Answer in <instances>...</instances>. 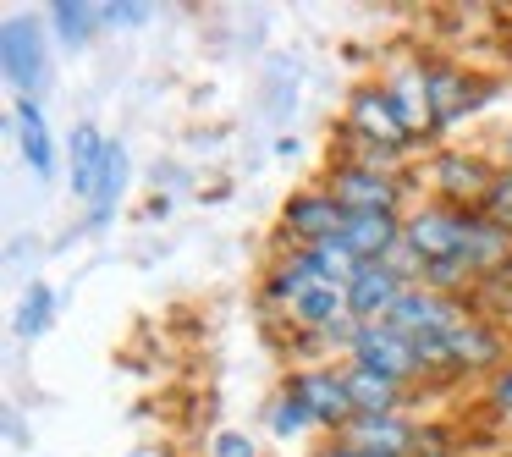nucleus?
I'll list each match as a JSON object with an SVG mask.
<instances>
[{"instance_id": "1", "label": "nucleus", "mask_w": 512, "mask_h": 457, "mask_svg": "<svg viewBox=\"0 0 512 457\" xmlns=\"http://www.w3.org/2000/svg\"><path fill=\"white\" fill-rule=\"evenodd\" d=\"M347 133L364 138L369 166H386L391 149L413 144V133L402 127V111H397V100H391L386 83H364V89H353V100H347Z\"/></svg>"}, {"instance_id": "2", "label": "nucleus", "mask_w": 512, "mask_h": 457, "mask_svg": "<svg viewBox=\"0 0 512 457\" xmlns=\"http://www.w3.org/2000/svg\"><path fill=\"white\" fill-rule=\"evenodd\" d=\"M463 232H468V210H452V204H441V199L419 204V210L402 221V243L424 259V270L463 259Z\"/></svg>"}, {"instance_id": "3", "label": "nucleus", "mask_w": 512, "mask_h": 457, "mask_svg": "<svg viewBox=\"0 0 512 457\" xmlns=\"http://www.w3.org/2000/svg\"><path fill=\"white\" fill-rule=\"evenodd\" d=\"M347 358L364 364V369H375V375H386V380H397V386H408L413 375H424L413 336H402L397 325H386V320H380V325H358Z\"/></svg>"}, {"instance_id": "4", "label": "nucleus", "mask_w": 512, "mask_h": 457, "mask_svg": "<svg viewBox=\"0 0 512 457\" xmlns=\"http://www.w3.org/2000/svg\"><path fill=\"white\" fill-rule=\"evenodd\" d=\"M331 193L347 215H375V210H397V177L386 166H369V160H347L331 171Z\"/></svg>"}, {"instance_id": "5", "label": "nucleus", "mask_w": 512, "mask_h": 457, "mask_svg": "<svg viewBox=\"0 0 512 457\" xmlns=\"http://www.w3.org/2000/svg\"><path fill=\"white\" fill-rule=\"evenodd\" d=\"M430 182H435V193H441V204H452V210H479L490 182H496V171L485 166V155L446 149V155L430 160Z\"/></svg>"}, {"instance_id": "6", "label": "nucleus", "mask_w": 512, "mask_h": 457, "mask_svg": "<svg viewBox=\"0 0 512 457\" xmlns=\"http://www.w3.org/2000/svg\"><path fill=\"white\" fill-rule=\"evenodd\" d=\"M468 314H474V309H468V298H446V292H430V287H408L386 325H397L402 336L419 342V336H446L452 325H463Z\"/></svg>"}, {"instance_id": "7", "label": "nucleus", "mask_w": 512, "mask_h": 457, "mask_svg": "<svg viewBox=\"0 0 512 457\" xmlns=\"http://www.w3.org/2000/svg\"><path fill=\"white\" fill-rule=\"evenodd\" d=\"M0 61H6V83L17 89V100H34L39 83H45V34H39V23H28V17H6V28H0Z\"/></svg>"}, {"instance_id": "8", "label": "nucleus", "mask_w": 512, "mask_h": 457, "mask_svg": "<svg viewBox=\"0 0 512 457\" xmlns=\"http://www.w3.org/2000/svg\"><path fill=\"white\" fill-rule=\"evenodd\" d=\"M281 226H287V237L298 248H320V243H331V237H342L347 210L325 188H314V193H298V199L281 210Z\"/></svg>"}, {"instance_id": "9", "label": "nucleus", "mask_w": 512, "mask_h": 457, "mask_svg": "<svg viewBox=\"0 0 512 457\" xmlns=\"http://www.w3.org/2000/svg\"><path fill=\"white\" fill-rule=\"evenodd\" d=\"M347 441L364 446V452L375 457H413L419 452V424L408 419V413H353V424H347Z\"/></svg>"}, {"instance_id": "10", "label": "nucleus", "mask_w": 512, "mask_h": 457, "mask_svg": "<svg viewBox=\"0 0 512 457\" xmlns=\"http://www.w3.org/2000/svg\"><path fill=\"white\" fill-rule=\"evenodd\" d=\"M408 281L397 276L391 265H358V276L347 281V303H353V320L358 325H380L391 320V309L402 303Z\"/></svg>"}, {"instance_id": "11", "label": "nucleus", "mask_w": 512, "mask_h": 457, "mask_svg": "<svg viewBox=\"0 0 512 457\" xmlns=\"http://www.w3.org/2000/svg\"><path fill=\"white\" fill-rule=\"evenodd\" d=\"M292 391L309 402L314 424H325V430H347L353 424V397H347L342 369H303V375H292Z\"/></svg>"}, {"instance_id": "12", "label": "nucleus", "mask_w": 512, "mask_h": 457, "mask_svg": "<svg viewBox=\"0 0 512 457\" xmlns=\"http://www.w3.org/2000/svg\"><path fill=\"white\" fill-rule=\"evenodd\" d=\"M501 358H507V342H501V331L490 320H479V314H468L463 325L446 331V369H496Z\"/></svg>"}, {"instance_id": "13", "label": "nucleus", "mask_w": 512, "mask_h": 457, "mask_svg": "<svg viewBox=\"0 0 512 457\" xmlns=\"http://www.w3.org/2000/svg\"><path fill=\"white\" fill-rule=\"evenodd\" d=\"M424 78V100H430V127H452L463 111L479 105V83L457 67H419Z\"/></svg>"}, {"instance_id": "14", "label": "nucleus", "mask_w": 512, "mask_h": 457, "mask_svg": "<svg viewBox=\"0 0 512 457\" xmlns=\"http://www.w3.org/2000/svg\"><path fill=\"white\" fill-rule=\"evenodd\" d=\"M342 243L358 254V265H380L402 248V215L397 210H375V215H347Z\"/></svg>"}, {"instance_id": "15", "label": "nucleus", "mask_w": 512, "mask_h": 457, "mask_svg": "<svg viewBox=\"0 0 512 457\" xmlns=\"http://www.w3.org/2000/svg\"><path fill=\"white\" fill-rule=\"evenodd\" d=\"M67 160H72V193L94 204L100 177H105V160H111V138H100V127H72Z\"/></svg>"}, {"instance_id": "16", "label": "nucleus", "mask_w": 512, "mask_h": 457, "mask_svg": "<svg viewBox=\"0 0 512 457\" xmlns=\"http://www.w3.org/2000/svg\"><path fill=\"white\" fill-rule=\"evenodd\" d=\"M17 144H23V160L34 166V177L56 171V138H50V122L39 111V100H17Z\"/></svg>"}, {"instance_id": "17", "label": "nucleus", "mask_w": 512, "mask_h": 457, "mask_svg": "<svg viewBox=\"0 0 512 457\" xmlns=\"http://www.w3.org/2000/svg\"><path fill=\"white\" fill-rule=\"evenodd\" d=\"M342 380H347V397H353V413H397L402 408V386L386 375H375V369L347 364Z\"/></svg>"}, {"instance_id": "18", "label": "nucleus", "mask_w": 512, "mask_h": 457, "mask_svg": "<svg viewBox=\"0 0 512 457\" xmlns=\"http://www.w3.org/2000/svg\"><path fill=\"white\" fill-rule=\"evenodd\" d=\"M94 28H105L100 6H78V0H67V6H56V34L67 39L72 50H78V45H89V39H94Z\"/></svg>"}, {"instance_id": "19", "label": "nucleus", "mask_w": 512, "mask_h": 457, "mask_svg": "<svg viewBox=\"0 0 512 457\" xmlns=\"http://www.w3.org/2000/svg\"><path fill=\"white\" fill-rule=\"evenodd\" d=\"M122 188H127V149L122 144H111V160H105V177H100V193H94V221H105V215L116 210V199H122Z\"/></svg>"}, {"instance_id": "20", "label": "nucleus", "mask_w": 512, "mask_h": 457, "mask_svg": "<svg viewBox=\"0 0 512 457\" xmlns=\"http://www.w3.org/2000/svg\"><path fill=\"white\" fill-rule=\"evenodd\" d=\"M309 424H314L309 402H303L298 391L287 386V391H281V397H276V408H270V430H276L281 441H292V435H303V430H309Z\"/></svg>"}, {"instance_id": "21", "label": "nucleus", "mask_w": 512, "mask_h": 457, "mask_svg": "<svg viewBox=\"0 0 512 457\" xmlns=\"http://www.w3.org/2000/svg\"><path fill=\"white\" fill-rule=\"evenodd\" d=\"M50 309H56V292H50L45 281H34V287H28V298H23V314H17V331L39 336L50 325Z\"/></svg>"}, {"instance_id": "22", "label": "nucleus", "mask_w": 512, "mask_h": 457, "mask_svg": "<svg viewBox=\"0 0 512 457\" xmlns=\"http://www.w3.org/2000/svg\"><path fill=\"white\" fill-rule=\"evenodd\" d=\"M479 215H485V221H496L501 232H512V171H496V182H490Z\"/></svg>"}, {"instance_id": "23", "label": "nucleus", "mask_w": 512, "mask_h": 457, "mask_svg": "<svg viewBox=\"0 0 512 457\" xmlns=\"http://www.w3.org/2000/svg\"><path fill=\"white\" fill-rule=\"evenodd\" d=\"M210 457H259V452H254V441H248L243 430H221L215 446H210Z\"/></svg>"}, {"instance_id": "24", "label": "nucleus", "mask_w": 512, "mask_h": 457, "mask_svg": "<svg viewBox=\"0 0 512 457\" xmlns=\"http://www.w3.org/2000/svg\"><path fill=\"white\" fill-rule=\"evenodd\" d=\"M490 402H496V413L512 424V364L496 369V380H490Z\"/></svg>"}, {"instance_id": "25", "label": "nucleus", "mask_w": 512, "mask_h": 457, "mask_svg": "<svg viewBox=\"0 0 512 457\" xmlns=\"http://www.w3.org/2000/svg\"><path fill=\"white\" fill-rule=\"evenodd\" d=\"M100 17H105V28H116V23H144L149 6H100Z\"/></svg>"}, {"instance_id": "26", "label": "nucleus", "mask_w": 512, "mask_h": 457, "mask_svg": "<svg viewBox=\"0 0 512 457\" xmlns=\"http://www.w3.org/2000/svg\"><path fill=\"white\" fill-rule=\"evenodd\" d=\"M413 457H457V452L441 441V430H419V452Z\"/></svg>"}, {"instance_id": "27", "label": "nucleus", "mask_w": 512, "mask_h": 457, "mask_svg": "<svg viewBox=\"0 0 512 457\" xmlns=\"http://www.w3.org/2000/svg\"><path fill=\"white\" fill-rule=\"evenodd\" d=\"M314 457H375V452H364V446H353V441H331V446H320Z\"/></svg>"}, {"instance_id": "28", "label": "nucleus", "mask_w": 512, "mask_h": 457, "mask_svg": "<svg viewBox=\"0 0 512 457\" xmlns=\"http://www.w3.org/2000/svg\"><path fill=\"white\" fill-rule=\"evenodd\" d=\"M507 160H512V133H507ZM507 171H512V166H507Z\"/></svg>"}]
</instances>
